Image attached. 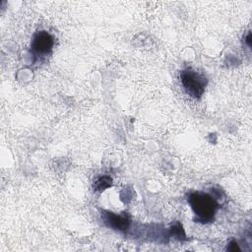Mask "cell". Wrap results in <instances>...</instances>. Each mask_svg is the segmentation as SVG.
<instances>
[{
	"label": "cell",
	"instance_id": "5b68a950",
	"mask_svg": "<svg viewBox=\"0 0 252 252\" xmlns=\"http://www.w3.org/2000/svg\"><path fill=\"white\" fill-rule=\"evenodd\" d=\"M95 190H104L105 188L111 186V178L108 176H102L99 177L95 183L94 184Z\"/></svg>",
	"mask_w": 252,
	"mask_h": 252
},
{
	"label": "cell",
	"instance_id": "277c9868",
	"mask_svg": "<svg viewBox=\"0 0 252 252\" xmlns=\"http://www.w3.org/2000/svg\"><path fill=\"white\" fill-rule=\"evenodd\" d=\"M105 221L115 229L125 230L128 227V220L125 217L117 216L112 213H107L105 216Z\"/></svg>",
	"mask_w": 252,
	"mask_h": 252
},
{
	"label": "cell",
	"instance_id": "3957f363",
	"mask_svg": "<svg viewBox=\"0 0 252 252\" xmlns=\"http://www.w3.org/2000/svg\"><path fill=\"white\" fill-rule=\"evenodd\" d=\"M53 46V37L44 31L38 32L32 40V49L40 54L48 53Z\"/></svg>",
	"mask_w": 252,
	"mask_h": 252
},
{
	"label": "cell",
	"instance_id": "7a4b0ae2",
	"mask_svg": "<svg viewBox=\"0 0 252 252\" xmlns=\"http://www.w3.org/2000/svg\"><path fill=\"white\" fill-rule=\"evenodd\" d=\"M181 83L187 94L196 98L203 94L206 87V79L191 69H186L181 73Z\"/></svg>",
	"mask_w": 252,
	"mask_h": 252
},
{
	"label": "cell",
	"instance_id": "6da1fadb",
	"mask_svg": "<svg viewBox=\"0 0 252 252\" xmlns=\"http://www.w3.org/2000/svg\"><path fill=\"white\" fill-rule=\"evenodd\" d=\"M189 204L194 211L201 219L211 220L218 208L217 202L208 194L195 192L189 196Z\"/></svg>",
	"mask_w": 252,
	"mask_h": 252
},
{
	"label": "cell",
	"instance_id": "8992f818",
	"mask_svg": "<svg viewBox=\"0 0 252 252\" xmlns=\"http://www.w3.org/2000/svg\"><path fill=\"white\" fill-rule=\"evenodd\" d=\"M228 250H230V251H236V250H239L237 243H236V242H234V241H232V242L230 243V246L228 247Z\"/></svg>",
	"mask_w": 252,
	"mask_h": 252
}]
</instances>
